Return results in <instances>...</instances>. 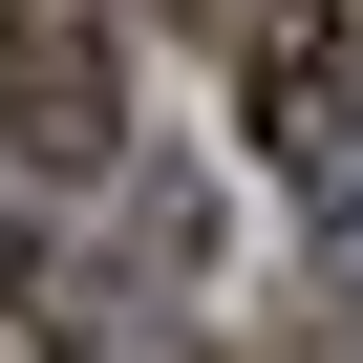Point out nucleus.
Wrapping results in <instances>:
<instances>
[{
  "mask_svg": "<svg viewBox=\"0 0 363 363\" xmlns=\"http://www.w3.org/2000/svg\"><path fill=\"white\" fill-rule=\"evenodd\" d=\"M214 65H235V128H257V171H278L299 214L363 193V0H257Z\"/></svg>",
  "mask_w": 363,
  "mask_h": 363,
  "instance_id": "f257e3e1",
  "label": "nucleus"
},
{
  "mask_svg": "<svg viewBox=\"0 0 363 363\" xmlns=\"http://www.w3.org/2000/svg\"><path fill=\"white\" fill-rule=\"evenodd\" d=\"M0 171H128V22L107 0H0Z\"/></svg>",
  "mask_w": 363,
  "mask_h": 363,
  "instance_id": "f03ea898",
  "label": "nucleus"
},
{
  "mask_svg": "<svg viewBox=\"0 0 363 363\" xmlns=\"http://www.w3.org/2000/svg\"><path fill=\"white\" fill-rule=\"evenodd\" d=\"M0 363H65V299H43V214H22V171H0Z\"/></svg>",
  "mask_w": 363,
  "mask_h": 363,
  "instance_id": "7ed1b4c3",
  "label": "nucleus"
},
{
  "mask_svg": "<svg viewBox=\"0 0 363 363\" xmlns=\"http://www.w3.org/2000/svg\"><path fill=\"white\" fill-rule=\"evenodd\" d=\"M320 278H342V342H363V193H320Z\"/></svg>",
  "mask_w": 363,
  "mask_h": 363,
  "instance_id": "20e7f679",
  "label": "nucleus"
},
{
  "mask_svg": "<svg viewBox=\"0 0 363 363\" xmlns=\"http://www.w3.org/2000/svg\"><path fill=\"white\" fill-rule=\"evenodd\" d=\"M171 22H193V43H235V22H257V0H171Z\"/></svg>",
  "mask_w": 363,
  "mask_h": 363,
  "instance_id": "39448f33",
  "label": "nucleus"
}]
</instances>
